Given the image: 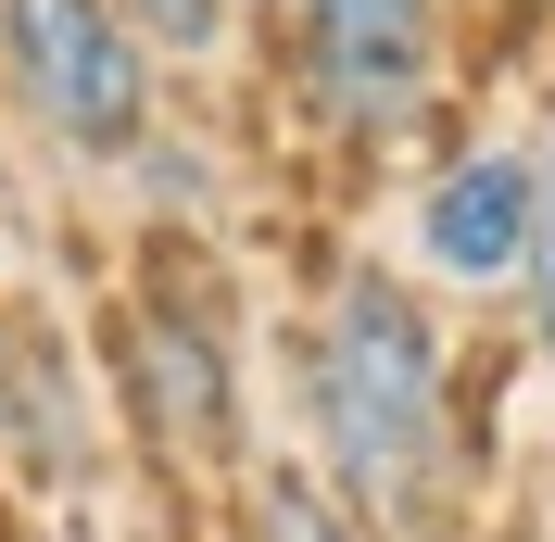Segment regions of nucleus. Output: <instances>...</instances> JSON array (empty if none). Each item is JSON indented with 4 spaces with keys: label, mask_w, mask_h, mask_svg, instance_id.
<instances>
[{
    "label": "nucleus",
    "mask_w": 555,
    "mask_h": 542,
    "mask_svg": "<svg viewBox=\"0 0 555 542\" xmlns=\"http://www.w3.org/2000/svg\"><path fill=\"white\" fill-rule=\"evenodd\" d=\"M480 51L492 64H543L555 51V0H480Z\"/></svg>",
    "instance_id": "11"
},
{
    "label": "nucleus",
    "mask_w": 555,
    "mask_h": 542,
    "mask_svg": "<svg viewBox=\"0 0 555 542\" xmlns=\"http://www.w3.org/2000/svg\"><path fill=\"white\" fill-rule=\"evenodd\" d=\"M177 114V76L127 26V0H0V127L64 177H127Z\"/></svg>",
    "instance_id": "4"
},
{
    "label": "nucleus",
    "mask_w": 555,
    "mask_h": 542,
    "mask_svg": "<svg viewBox=\"0 0 555 542\" xmlns=\"http://www.w3.org/2000/svg\"><path fill=\"white\" fill-rule=\"evenodd\" d=\"M102 391L114 441H139V467L190 479V492H241L253 479V315L215 240L139 228L102 304Z\"/></svg>",
    "instance_id": "2"
},
{
    "label": "nucleus",
    "mask_w": 555,
    "mask_h": 542,
    "mask_svg": "<svg viewBox=\"0 0 555 542\" xmlns=\"http://www.w3.org/2000/svg\"><path fill=\"white\" fill-rule=\"evenodd\" d=\"M127 26L152 38L165 76H228L266 51V0H127Z\"/></svg>",
    "instance_id": "8"
},
{
    "label": "nucleus",
    "mask_w": 555,
    "mask_h": 542,
    "mask_svg": "<svg viewBox=\"0 0 555 542\" xmlns=\"http://www.w3.org/2000/svg\"><path fill=\"white\" fill-rule=\"evenodd\" d=\"M0 454L38 492H89L114 467L102 353H89V328L64 304H38V291H0Z\"/></svg>",
    "instance_id": "6"
},
{
    "label": "nucleus",
    "mask_w": 555,
    "mask_h": 542,
    "mask_svg": "<svg viewBox=\"0 0 555 542\" xmlns=\"http://www.w3.org/2000/svg\"><path fill=\"white\" fill-rule=\"evenodd\" d=\"M530 203H543L530 127H442L404 177V266L429 291H518Z\"/></svg>",
    "instance_id": "5"
},
{
    "label": "nucleus",
    "mask_w": 555,
    "mask_h": 542,
    "mask_svg": "<svg viewBox=\"0 0 555 542\" xmlns=\"http://www.w3.org/2000/svg\"><path fill=\"white\" fill-rule=\"evenodd\" d=\"M0 177H13V127H0Z\"/></svg>",
    "instance_id": "12"
},
{
    "label": "nucleus",
    "mask_w": 555,
    "mask_h": 542,
    "mask_svg": "<svg viewBox=\"0 0 555 542\" xmlns=\"http://www.w3.org/2000/svg\"><path fill=\"white\" fill-rule=\"evenodd\" d=\"M114 203H127V228L215 240V215H228V139H215L203 114H165V127L139 139V165L114 177Z\"/></svg>",
    "instance_id": "7"
},
{
    "label": "nucleus",
    "mask_w": 555,
    "mask_h": 542,
    "mask_svg": "<svg viewBox=\"0 0 555 542\" xmlns=\"http://www.w3.org/2000/svg\"><path fill=\"white\" fill-rule=\"evenodd\" d=\"M480 13L467 0H266V89L328 165H404L454 127Z\"/></svg>",
    "instance_id": "3"
},
{
    "label": "nucleus",
    "mask_w": 555,
    "mask_h": 542,
    "mask_svg": "<svg viewBox=\"0 0 555 542\" xmlns=\"http://www.w3.org/2000/svg\"><path fill=\"white\" fill-rule=\"evenodd\" d=\"M228 542H379V530H366L315 467H253L241 505H228Z\"/></svg>",
    "instance_id": "9"
},
{
    "label": "nucleus",
    "mask_w": 555,
    "mask_h": 542,
    "mask_svg": "<svg viewBox=\"0 0 555 542\" xmlns=\"http://www.w3.org/2000/svg\"><path fill=\"white\" fill-rule=\"evenodd\" d=\"M291 467H315L379 542H429L467 467V353L442 291L391 253H328L291 304Z\"/></svg>",
    "instance_id": "1"
},
{
    "label": "nucleus",
    "mask_w": 555,
    "mask_h": 542,
    "mask_svg": "<svg viewBox=\"0 0 555 542\" xmlns=\"http://www.w3.org/2000/svg\"><path fill=\"white\" fill-rule=\"evenodd\" d=\"M530 152H543V203H530V253H518V340L555 366V102L530 114Z\"/></svg>",
    "instance_id": "10"
},
{
    "label": "nucleus",
    "mask_w": 555,
    "mask_h": 542,
    "mask_svg": "<svg viewBox=\"0 0 555 542\" xmlns=\"http://www.w3.org/2000/svg\"><path fill=\"white\" fill-rule=\"evenodd\" d=\"M467 13H480V0H467Z\"/></svg>",
    "instance_id": "14"
},
{
    "label": "nucleus",
    "mask_w": 555,
    "mask_h": 542,
    "mask_svg": "<svg viewBox=\"0 0 555 542\" xmlns=\"http://www.w3.org/2000/svg\"><path fill=\"white\" fill-rule=\"evenodd\" d=\"M505 542H555V530H505Z\"/></svg>",
    "instance_id": "13"
}]
</instances>
